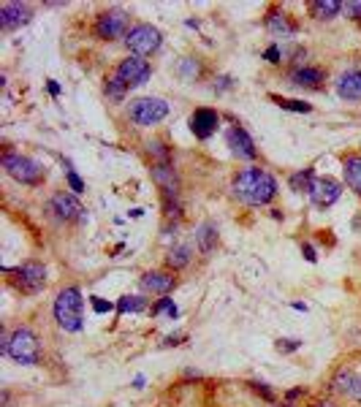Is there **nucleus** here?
Here are the masks:
<instances>
[{"mask_svg": "<svg viewBox=\"0 0 361 407\" xmlns=\"http://www.w3.org/2000/svg\"><path fill=\"white\" fill-rule=\"evenodd\" d=\"M234 196L250 206H263L277 196V179L263 169H245L234 176Z\"/></svg>", "mask_w": 361, "mask_h": 407, "instance_id": "nucleus-1", "label": "nucleus"}, {"mask_svg": "<svg viewBox=\"0 0 361 407\" xmlns=\"http://www.w3.org/2000/svg\"><path fill=\"white\" fill-rule=\"evenodd\" d=\"M52 312H55V320H58V326L63 332H82V326H85V315H82L85 312V299H82V291L76 285L63 288L58 293V299H55Z\"/></svg>", "mask_w": 361, "mask_h": 407, "instance_id": "nucleus-2", "label": "nucleus"}, {"mask_svg": "<svg viewBox=\"0 0 361 407\" xmlns=\"http://www.w3.org/2000/svg\"><path fill=\"white\" fill-rule=\"evenodd\" d=\"M3 169H6V174L16 179V182H22V185H30V188H36V185H41L43 179H46V169H43L38 160L33 158H25V155H16V152H3Z\"/></svg>", "mask_w": 361, "mask_h": 407, "instance_id": "nucleus-3", "label": "nucleus"}, {"mask_svg": "<svg viewBox=\"0 0 361 407\" xmlns=\"http://www.w3.org/2000/svg\"><path fill=\"white\" fill-rule=\"evenodd\" d=\"M9 359H14L16 364H22V366H33V364H38L41 359V342H38V337L36 332H30V329H16L11 332V339H9V353H6Z\"/></svg>", "mask_w": 361, "mask_h": 407, "instance_id": "nucleus-4", "label": "nucleus"}, {"mask_svg": "<svg viewBox=\"0 0 361 407\" xmlns=\"http://www.w3.org/2000/svg\"><path fill=\"white\" fill-rule=\"evenodd\" d=\"M11 277V285H14L19 293H25V296H36V293L43 291V285H46V266L38 261H25L22 266H16V269H6Z\"/></svg>", "mask_w": 361, "mask_h": 407, "instance_id": "nucleus-5", "label": "nucleus"}, {"mask_svg": "<svg viewBox=\"0 0 361 407\" xmlns=\"http://www.w3.org/2000/svg\"><path fill=\"white\" fill-rule=\"evenodd\" d=\"M166 115H169V103L163 98H136V101H130L128 109L130 122L139 128H152L160 120H166Z\"/></svg>", "mask_w": 361, "mask_h": 407, "instance_id": "nucleus-6", "label": "nucleus"}, {"mask_svg": "<svg viewBox=\"0 0 361 407\" xmlns=\"http://www.w3.org/2000/svg\"><path fill=\"white\" fill-rule=\"evenodd\" d=\"M93 33L101 41H117V38L125 41V36L130 33V16L122 9H109V11L98 14L95 25H93Z\"/></svg>", "mask_w": 361, "mask_h": 407, "instance_id": "nucleus-7", "label": "nucleus"}, {"mask_svg": "<svg viewBox=\"0 0 361 407\" xmlns=\"http://www.w3.org/2000/svg\"><path fill=\"white\" fill-rule=\"evenodd\" d=\"M163 44V36H160L158 28H152V25H133L130 33L125 36V46H128L130 52L136 55V58H150V55H155Z\"/></svg>", "mask_w": 361, "mask_h": 407, "instance_id": "nucleus-8", "label": "nucleus"}, {"mask_svg": "<svg viewBox=\"0 0 361 407\" xmlns=\"http://www.w3.org/2000/svg\"><path fill=\"white\" fill-rule=\"evenodd\" d=\"M46 209H49L52 218L60 220V223H85L87 220V209L71 193H55V196L49 199V204H46Z\"/></svg>", "mask_w": 361, "mask_h": 407, "instance_id": "nucleus-9", "label": "nucleus"}, {"mask_svg": "<svg viewBox=\"0 0 361 407\" xmlns=\"http://www.w3.org/2000/svg\"><path fill=\"white\" fill-rule=\"evenodd\" d=\"M117 76L130 88H142L150 82V76H152V68H150V63L145 58H136V55H130L125 58L120 65H117Z\"/></svg>", "mask_w": 361, "mask_h": 407, "instance_id": "nucleus-10", "label": "nucleus"}, {"mask_svg": "<svg viewBox=\"0 0 361 407\" xmlns=\"http://www.w3.org/2000/svg\"><path fill=\"white\" fill-rule=\"evenodd\" d=\"M152 182L163 190V199H179V176L172 163H155L152 166Z\"/></svg>", "mask_w": 361, "mask_h": 407, "instance_id": "nucleus-11", "label": "nucleus"}, {"mask_svg": "<svg viewBox=\"0 0 361 407\" xmlns=\"http://www.w3.org/2000/svg\"><path fill=\"white\" fill-rule=\"evenodd\" d=\"M340 196H342V188H340V182L332 179V176H320V179H315V185L310 190V199H313V204L320 206V209L332 206Z\"/></svg>", "mask_w": 361, "mask_h": 407, "instance_id": "nucleus-12", "label": "nucleus"}, {"mask_svg": "<svg viewBox=\"0 0 361 407\" xmlns=\"http://www.w3.org/2000/svg\"><path fill=\"white\" fill-rule=\"evenodd\" d=\"M30 19H33L30 6H22V3H6V6H0V30H6V33L28 25Z\"/></svg>", "mask_w": 361, "mask_h": 407, "instance_id": "nucleus-13", "label": "nucleus"}, {"mask_svg": "<svg viewBox=\"0 0 361 407\" xmlns=\"http://www.w3.org/2000/svg\"><path fill=\"white\" fill-rule=\"evenodd\" d=\"M226 142H229V147H231V152L236 155V158H242V160H256V158H258L256 142L250 139V133H247L245 128L234 125L231 131H229V136H226Z\"/></svg>", "mask_w": 361, "mask_h": 407, "instance_id": "nucleus-14", "label": "nucleus"}, {"mask_svg": "<svg viewBox=\"0 0 361 407\" xmlns=\"http://www.w3.org/2000/svg\"><path fill=\"white\" fill-rule=\"evenodd\" d=\"M217 125H220V115L212 112V109H196L193 115H190V131L196 139H209V136H215Z\"/></svg>", "mask_w": 361, "mask_h": 407, "instance_id": "nucleus-15", "label": "nucleus"}, {"mask_svg": "<svg viewBox=\"0 0 361 407\" xmlns=\"http://www.w3.org/2000/svg\"><path fill=\"white\" fill-rule=\"evenodd\" d=\"M266 30L275 36V38H291L296 36V22H291V16L280 9H269L266 11V19H263Z\"/></svg>", "mask_w": 361, "mask_h": 407, "instance_id": "nucleus-16", "label": "nucleus"}, {"mask_svg": "<svg viewBox=\"0 0 361 407\" xmlns=\"http://www.w3.org/2000/svg\"><path fill=\"white\" fill-rule=\"evenodd\" d=\"M142 288H145L147 293H158V296H169V293L177 288V277H174V272H147L145 277H142Z\"/></svg>", "mask_w": 361, "mask_h": 407, "instance_id": "nucleus-17", "label": "nucleus"}, {"mask_svg": "<svg viewBox=\"0 0 361 407\" xmlns=\"http://www.w3.org/2000/svg\"><path fill=\"white\" fill-rule=\"evenodd\" d=\"M326 82V73L313 65H299L291 71V85L293 88H307V90H320V85Z\"/></svg>", "mask_w": 361, "mask_h": 407, "instance_id": "nucleus-18", "label": "nucleus"}, {"mask_svg": "<svg viewBox=\"0 0 361 407\" xmlns=\"http://www.w3.org/2000/svg\"><path fill=\"white\" fill-rule=\"evenodd\" d=\"M337 92L345 101H359L361 98V71H345L337 79Z\"/></svg>", "mask_w": 361, "mask_h": 407, "instance_id": "nucleus-19", "label": "nucleus"}, {"mask_svg": "<svg viewBox=\"0 0 361 407\" xmlns=\"http://www.w3.org/2000/svg\"><path fill=\"white\" fill-rule=\"evenodd\" d=\"M342 176H345L347 188L361 196V155H347L342 160Z\"/></svg>", "mask_w": 361, "mask_h": 407, "instance_id": "nucleus-20", "label": "nucleus"}, {"mask_svg": "<svg viewBox=\"0 0 361 407\" xmlns=\"http://www.w3.org/2000/svg\"><path fill=\"white\" fill-rule=\"evenodd\" d=\"M196 245H199V250H202L204 255L215 253V248H217V226L215 223H202V226L196 228Z\"/></svg>", "mask_w": 361, "mask_h": 407, "instance_id": "nucleus-21", "label": "nucleus"}, {"mask_svg": "<svg viewBox=\"0 0 361 407\" xmlns=\"http://www.w3.org/2000/svg\"><path fill=\"white\" fill-rule=\"evenodd\" d=\"M356 380H359V375L356 372H350L347 366H342L337 375L332 378V383H329V388H332L334 393H342V396H350L353 393V386H356Z\"/></svg>", "mask_w": 361, "mask_h": 407, "instance_id": "nucleus-22", "label": "nucleus"}, {"mask_svg": "<svg viewBox=\"0 0 361 407\" xmlns=\"http://www.w3.org/2000/svg\"><path fill=\"white\" fill-rule=\"evenodd\" d=\"M342 6L345 3H340V0H313L310 3V16H315V19H334V16L342 11Z\"/></svg>", "mask_w": 361, "mask_h": 407, "instance_id": "nucleus-23", "label": "nucleus"}, {"mask_svg": "<svg viewBox=\"0 0 361 407\" xmlns=\"http://www.w3.org/2000/svg\"><path fill=\"white\" fill-rule=\"evenodd\" d=\"M190 261H193V250H190L188 245L172 248V250H169V255H166V266H169L172 272H179V269H185Z\"/></svg>", "mask_w": 361, "mask_h": 407, "instance_id": "nucleus-24", "label": "nucleus"}, {"mask_svg": "<svg viewBox=\"0 0 361 407\" xmlns=\"http://www.w3.org/2000/svg\"><path fill=\"white\" fill-rule=\"evenodd\" d=\"M288 185H291V190H296V193H307V196H310V190H313V185H315V171H313V169H302V171L291 174Z\"/></svg>", "mask_w": 361, "mask_h": 407, "instance_id": "nucleus-25", "label": "nucleus"}, {"mask_svg": "<svg viewBox=\"0 0 361 407\" xmlns=\"http://www.w3.org/2000/svg\"><path fill=\"white\" fill-rule=\"evenodd\" d=\"M103 92L109 95V101H122L125 95H128V85L120 79V76H112V79H106V85H103Z\"/></svg>", "mask_w": 361, "mask_h": 407, "instance_id": "nucleus-26", "label": "nucleus"}, {"mask_svg": "<svg viewBox=\"0 0 361 407\" xmlns=\"http://www.w3.org/2000/svg\"><path fill=\"white\" fill-rule=\"evenodd\" d=\"M147 310V299L145 296H122L117 302V312L125 315V312H145Z\"/></svg>", "mask_w": 361, "mask_h": 407, "instance_id": "nucleus-27", "label": "nucleus"}, {"mask_svg": "<svg viewBox=\"0 0 361 407\" xmlns=\"http://www.w3.org/2000/svg\"><path fill=\"white\" fill-rule=\"evenodd\" d=\"M147 152L152 155L155 163H172V149H169L166 142H158V139H155V142H150V144H147Z\"/></svg>", "mask_w": 361, "mask_h": 407, "instance_id": "nucleus-28", "label": "nucleus"}, {"mask_svg": "<svg viewBox=\"0 0 361 407\" xmlns=\"http://www.w3.org/2000/svg\"><path fill=\"white\" fill-rule=\"evenodd\" d=\"M272 101L280 106V109H286V112H299V115H307V112H313V106L304 101H293V98H280V95H272Z\"/></svg>", "mask_w": 361, "mask_h": 407, "instance_id": "nucleus-29", "label": "nucleus"}, {"mask_svg": "<svg viewBox=\"0 0 361 407\" xmlns=\"http://www.w3.org/2000/svg\"><path fill=\"white\" fill-rule=\"evenodd\" d=\"M66 179H68V188L73 190V196H79V193H85V182H82V176L76 174L73 169H66Z\"/></svg>", "mask_w": 361, "mask_h": 407, "instance_id": "nucleus-30", "label": "nucleus"}, {"mask_svg": "<svg viewBox=\"0 0 361 407\" xmlns=\"http://www.w3.org/2000/svg\"><path fill=\"white\" fill-rule=\"evenodd\" d=\"M163 209H166V218L169 220H179L182 218V206L177 199H163Z\"/></svg>", "mask_w": 361, "mask_h": 407, "instance_id": "nucleus-31", "label": "nucleus"}, {"mask_svg": "<svg viewBox=\"0 0 361 407\" xmlns=\"http://www.w3.org/2000/svg\"><path fill=\"white\" fill-rule=\"evenodd\" d=\"M179 71H182V76H185V79H196V76L202 73V65H199L196 60H190V58H188V60H182Z\"/></svg>", "mask_w": 361, "mask_h": 407, "instance_id": "nucleus-32", "label": "nucleus"}, {"mask_svg": "<svg viewBox=\"0 0 361 407\" xmlns=\"http://www.w3.org/2000/svg\"><path fill=\"white\" fill-rule=\"evenodd\" d=\"M250 388L258 393V396H263V399H266L269 405H275V391H272V388H269L266 383H250Z\"/></svg>", "mask_w": 361, "mask_h": 407, "instance_id": "nucleus-33", "label": "nucleus"}, {"mask_svg": "<svg viewBox=\"0 0 361 407\" xmlns=\"http://www.w3.org/2000/svg\"><path fill=\"white\" fill-rule=\"evenodd\" d=\"M158 312H169L172 318H177V312H179V310L174 307V302H172V299H160L158 305L152 307V315H158Z\"/></svg>", "mask_w": 361, "mask_h": 407, "instance_id": "nucleus-34", "label": "nucleus"}, {"mask_svg": "<svg viewBox=\"0 0 361 407\" xmlns=\"http://www.w3.org/2000/svg\"><path fill=\"white\" fill-rule=\"evenodd\" d=\"M302 348V339H280L277 342V350L280 353H293V350H299Z\"/></svg>", "mask_w": 361, "mask_h": 407, "instance_id": "nucleus-35", "label": "nucleus"}, {"mask_svg": "<svg viewBox=\"0 0 361 407\" xmlns=\"http://www.w3.org/2000/svg\"><path fill=\"white\" fill-rule=\"evenodd\" d=\"M263 60H269V63H283V49H280V46H269V49H266V52H263Z\"/></svg>", "mask_w": 361, "mask_h": 407, "instance_id": "nucleus-36", "label": "nucleus"}, {"mask_svg": "<svg viewBox=\"0 0 361 407\" xmlns=\"http://www.w3.org/2000/svg\"><path fill=\"white\" fill-rule=\"evenodd\" d=\"M93 310H95L98 315H103V312H112V310H115V305H112V302H103V299H98V296H95V299H93Z\"/></svg>", "mask_w": 361, "mask_h": 407, "instance_id": "nucleus-37", "label": "nucleus"}, {"mask_svg": "<svg viewBox=\"0 0 361 407\" xmlns=\"http://www.w3.org/2000/svg\"><path fill=\"white\" fill-rule=\"evenodd\" d=\"M347 11V16H353V19H361V0H350V3H345L342 6Z\"/></svg>", "mask_w": 361, "mask_h": 407, "instance_id": "nucleus-38", "label": "nucleus"}, {"mask_svg": "<svg viewBox=\"0 0 361 407\" xmlns=\"http://www.w3.org/2000/svg\"><path fill=\"white\" fill-rule=\"evenodd\" d=\"M302 255H304V258H307V261H310V263L318 261V255H315V250H313V245H304V248H302Z\"/></svg>", "mask_w": 361, "mask_h": 407, "instance_id": "nucleus-39", "label": "nucleus"}, {"mask_svg": "<svg viewBox=\"0 0 361 407\" xmlns=\"http://www.w3.org/2000/svg\"><path fill=\"white\" fill-rule=\"evenodd\" d=\"M182 339H185V334H172V337H166V339H163V345H169V348H172V345H179Z\"/></svg>", "mask_w": 361, "mask_h": 407, "instance_id": "nucleus-40", "label": "nucleus"}, {"mask_svg": "<svg viewBox=\"0 0 361 407\" xmlns=\"http://www.w3.org/2000/svg\"><path fill=\"white\" fill-rule=\"evenodd\" d=\"M350 399L361 402V375H359V380H356V386H353V393H350Z\"/></svg>", "mask_w": 361, "mask_h": 407, "instance_id": "nucleus-41", "label": "nucleus"}, {"mask_svg": "<svg viewBox=\"0 0 361 407\" xmlns=\"http://www.w3.org/2000/svg\"><path fill=\"white\" fill-rule=\"evenodd\" d=\"M304 388H293V391H288V399H296V396H302Z\"/></svg>", "mask_w": 361, "mask_h": 407, "instance_id": "nucleus-42", "label": "nucleus"}, {"mask_svg": "<svg viewBox=\"0 0 361 407\" xmlns=\"http://www.w3.org/2000/svg\"><path fill=\"white\" fill-rule=\"evenodd\" d=\"M49 92H52V95H60V88H58V82H49Z\"/></svg>", "mask_w": 361, "mask_h": 407, "instance_id": "nucleus-43", "label": "nucleus"}, {"mask_svg": "<svg viewBox=\"0 0 361 407\" xmlns=\"http://www.w3.org/2000/svg\"><path fill=\"white\" fill-rule=\"evenodd\" d=\"M315 407H334V402H318Z\"/></svg>", "mask_w": 361, "mask_h": 407, "instance_id": "nucleus-44", "label": "nucleus"}]
</instances>
